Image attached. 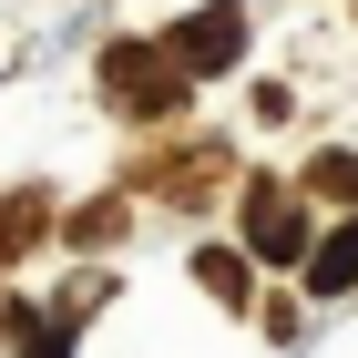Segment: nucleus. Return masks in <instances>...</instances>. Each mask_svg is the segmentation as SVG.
Here are the masks:
<instances>
[{
    "label": "nucleus",
    "instance_id": "1",
    "mask_svg": "<svg viewBox=\"0 0 358 358\" xmlns=\"http://www.w3.org/2000/svg\"><path fill=\"white\" fill-rule=\"evenodd\" d=\"M236 41H246V21L236 10H205V21L174 31V72H215V62H236Z\"/></svg>",
    "mask_w": 358,
    "mask_h": 358
},
{
    "label": "nucleus",
    "instance_id": "2",
    "mask_svg": "<svg viewBox=\"0 0 358 358\" xmlns=\"http://www.w3.org/2000/svg\"><path fill=\"white\" fill-rule=\"evenodd\" d=\"M246 236H256V256H307V225H297V205H287L276 185L246 194Z\"/></svg>",
    "mask_w": 358,
    "mask_h": 358
},
{
    "label": "nucleus",
    "instance_id": "3",
    "mask_svg": "<svg viewBox=\"0 0 358 358\" xmlns=\"http://www.w3.org/2000/svg\"><path fill=\"white\" fill-rule=\"evenodd\" d=\"M307 287H317V297H338V287H358V225H338L328 246L307 256Z\"/></svg>",
    "mask_w": 358,
    "mask_h": 358
},
{
    "label": "nucleus",
    "instance_id": "4",
    "mask_svg": "<svg viewBox=\"0 0 358 358\" xmlns=\"http://www.w3.org/2000/svg\"><path fill=\"white\" fill-rule=\"evenodd\" d=\"M317 185H328V194H358V154H317Z\"/></svg>",
    "mask_w": 358,
    "mask_h": 358
}]
</instances>
